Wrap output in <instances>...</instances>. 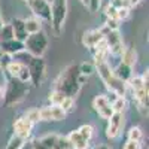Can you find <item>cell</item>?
<instances>
[{
  "instance_id": "obj_1",
  "label": "cell",
  "mask_w": 149,
  "mask_h": 149,
  "mask_svg": "<svg viewBox=\"0 0 149 149\" xmlns=\"http://www.w3.org/2000/svg\"><path fill=\"white\" fill-rule=\"evenodd\" d=\"M79 76H81L79 66L78 64H69L67 67H64L60 72L58 78L54 82L52 90L57 93H61L66 97L74 98L82 88V85L79 84Z\"/></svg>"
},
{
  "instance_id": "obj_2",
  "label": "cell",
  "mask_w": 149,
  "mask_h": 149,
  "mask_svg": "<svg viewBox=\"0 0 149 149\" xmlns=\"http://www.w3.org/2000/svg\"><path fill=\"white\" fill-rule=\"evenodd\" d=\"M94 66H95V72H98V74H100V78L104 82L109 93H113L118 97H125L127 84L119 81L118 78H115V74L112 72V67L109 66V63H97Z\"/></svg>"
},
{
  "instance_id": "obj_3",
  "label": "cell",
  "mask_w": 149,
  "mask_h": 149,
  "mask_svg": "<svg viewBox=\"0 0 149 149\" xmlns=\"http://www.w3.org/2000/svg\"><path fill=\"white\" fill-rule=\"evenodd\" d=\"M30 84L21 82L17 78H9L6 82V90H5V104L6 106H12L17 104L19 102H22L26 95L30 93Z\"/></svg>"
},
{
  "instance_id": "obj_4",
  "label": "cell",
  "mask_w": 149,
  "mask_h": 149,
  "mask_svg": "<svg viewBox=\"0 0 149 149\" xmlns=\"http://www.w3.org/2000/svg\"><path fill=\"white\" fill-rule=\"evenodd\" d=\"M48 48V37L43 31L29 34V37L24 42V51H27L31 57L42 58Z\"/></svg>"
},
{
  "instance_id": "obj_5",
  "label": "cell",
  "mask_w": 149,
  "mask_h": 149,
  "mask_svg": "<svg viewBox=\"0 0 149 149\" xmlns=\"http://www.w3.org/2000/svg\"><path fill=\"white\" fill-rule=\"evenodd\" d=\"M67 17V0H52L51 5V26L55 34L63 30V24Z\"/></svg>"
},
{
  "instance_id": "obj_6",
  "label": "cell",
  "mask_w": 149,
  "mask_h": 149,
  "mask_svg": "<svg viewBox=\"0 0 149 149\" xmlns=\"http://www.w3.org/2000/svg\"><path fill=\"white\" fill-rule=\"evenodd\" d=\"M30 73V84L33 86H39L43 76H45V70H46V63L43 58L39 57H30L29 63L26 64Z\"/></svg>"
},
{
  "instance_id": "obj_7",
  "label": "cell",
  "mask_w": 149,
  "mask_h": 149,
  "mask_svg": "<svg viewBox=\"0 0 149 149\" xmlns=\"http://www.w3.org/2000/svg\"><path fill=\"white\" fill-rule=\"evenodd\" d=\"M34 18L51 22V3L48 0H30L27 2Z\"/></svg>"
},
{
  "instance_id": "obj_8",
  "label": "cell",
  "mask_w": 149,
  "mask_h": 149,
  "mask_svg": "<svg viewBox=\"0 0 149 149\" xmlns=\"http://www.w3.org/2000/svg\"><path fill=\"white\" fill-rule=\"evenodd\" d=\"M104 42L107 45L109 54H112V55H121L122 54L124 45H122V37L119 34V30H115V31L109 30L104 34Z\"/></svg>"
},
{
  "instance_id": "obj_9",
  "label": "cell",
  "mask_w": 149,
  "mask_h": 149,
  "mask_svg": "<svg viewBox=\"0 0 149 149\" xmlns=\"http://www.w3.org/2000/svg\"><path fill=\"white\" fill-rule=\"evenodd\" d=\"M124 127V113H116L113 112V115H112L109 119H107V127H106V137L113 140L116 139L121 130Z\"/></svg>"
},
{
  "instance_id": "obj_10",
  "label": "cell",
  "mask_w": 149,
  "mask_h": 149,
  "mask_svg": "<svg viewBox=\"0 0 149 149\" xmlns=\"http://www.w3.org/2000/svg\"><path fill=\"white\" fill-rule=\"evenodd\" d=\"M67 115L60 106L49 104L39 109V121H63Z\"/></svg>"
},
{
  "instance_id": "obj_11",
  "label": "cell",
  "mask_w": 149,
  "mask_h": 149,
  "mask_svg": "<svg viewBox=\"0 0 149 149\" xmlns=\"http://www.w3.org/2000/svg\"><path fill=\"white\" fill-rule=\"evenodd\" d=\"M33 127H34V124L31 121H29L26 116H21L19 119H17L14 122V131H15L14 134H17V136H19V137L27 140L31 136Z\"/></svg>"
},
{
  "instance_id": "obj_12",
  "label": "cell",
  "mask_w": 149,
  "mask_h": 149,
  "mask_svg": "<svg viewBox=\"0 0 149 149\" xmlns=\"http://www.w3.org/2000/svg\"><path fill=\"white\" fill-rule=\"evenodd\" d=\"M103 39H104V36H103V33L100 31V29H97V30H88V31H85V33L82 34V45L91 51V49H93L95 45L100 43Z\"/></svg>"
},
{
  "instance_id": "obj_13",
  "label": "cell",
  "mask_w": 149,
  "mask_h": 149,
  "mask_svg": "<svg viewBox=\"0 0 149 149\" xmlns=\"http://www.w3.org/2000/svg\"><path fill=\"white\" fill-rule=\"evenodd\" d=\"M0 49H2L3 54H8L10 57L12 55H18V54L24 52V42H19L17 39L0 42Z\"/></svg>"
},
{
  "instance_id": "obj_14",
  "label": "cell",
  "mask_w": 149,
  "mask_h": 149,
  "mask_svg": "<svg viewBox=\"0 0 149 149\" xmlns=\"http://www.w3.org/2000/svg\"><path fill=\"white\" fill-rule=\"evenodd\" d=\"M112 72H113V74H115V78H118L119 81H122V82H128L133 76H134V73H133V67L131 66H128V64H125V63H121L115 67V69H112Z\"/></svg>"
},
{
  "instance_id": "obj_15",
  "label": "cell",
  "mask_w": 149,
  "mask_h": 149,
  "mask_svg": "<svg viewBox=\"0 0 149 149\" xmlns=\"http://www.w3.org/2000/svg\"><path fill=\"white\" fill-rule=\"evenodd\" d=\"M12 26V30H14V36L15 39L19 40V42H26V39L29 37L27 31H26V27H24V19L21 18H14L10 22Z\"/></svg>"
},
{
  "instance_id": "obj_16",
  "label": "cell",
  "mask_w": 149,
  "mask_h": 149,
  "mask_svg": "<svg viewBox=\"0 0 149 149\" xmlns=\"http://www.w3.org/2000/svg\"><path fill=\"white\" fill-rule=\"evenodd\" d=\"M69 139V142L72 143L73 149H88L90 148V142H86L81 137V134L78 133V130H73L69 133V136H66Z\"/></svg>"
},
{
  "instance_id": "obj_17",
  "label": "cell",
  "mask_w": 149,
  "mask_h": 149,
  "mask_svg": "<svg viewBox=\"0 0 149 149\" xmlns=\"http://www.w3.org/2000/svg\"><path fill=\"white\" fill-rule=\"evenodd\" d=\"M24 27H26L27 34H34V33H39L42 31V21L37 19L34 17L24 19Z\"/></svg>"
},
{
  "instance_id": "obj_18",
  "label": "cell",
  "mask_w": 149,
  "mask_h": 149,
  "mask_svg": "<svg viewBox=\"0 0 149 149\" xmlns=\"http://www.w3.org/2000/svg\"><path fill=\"white\" fill-rule=\"evenodd\" d=\"M121 57H122V60H121L122 63H125V64L133 67L136 64V60H137V52L134 51V48H124Z\"/></svg>"
},
{
  "instance_id": "obj_19",
  "label": "cell",
  "mask_w": 149,
  "mask_h": 149,
  "mask_svg": "<svg viewBox=\"0 0 149 149\" xmlns=\"http://www.w3.org/2000/svg\"><path fill=\"white\" fill-rule=\"evenodd\" d=\"M22 63L21 61H15V60H12L10 63L6 66V73L9 74V78H18V74H19V72H21V69H22Z\"/></svg>"
},
{
  "instance_id": "obj_20",
  "label": "cell",
  "mask_w": 149,
  "mask_h": 149,
  "mask_svg": "<svg viewBox=\"0 0 149 149\" xmlns=\"http://www.w3.org/2000/svg\"><path fill=\"white\" fill-rule=\"evenodd\" d=\"M78 133L81 134V137L86 142H91V139L94 137V127L91 124H84L78 128Z\"/></svg>"
},
{
  "instance_id": "obj_21",
  "label": "cell",
  "mask_w": 149,
  "mask_h": 149,
  "mask_svg": "<svg viewBox=\"0 0 149 149\" xmlns=\"http://www.w3.org/2000/svg\"><path fill=\"white\" fill-rule=\"evenodd\" d=\"M26 143H27L26 139H22V137H19V136L14 134V136L9 139L6 149H22L24 146H26Z\"/></svg>"
},
{
  "instance_id": "obj_22",
  "label": "cell",
  "mask_w": 149,
  "mask_h": 149,
  "mask_svg": "<svg viewBox=\"0 0 149 149\" xmlns=\"http://www.w3.org/2000/svg\"><path fill=\"white\" fill-rule=\"evenodd\" d=\"M57 139H58V134H55V133H49V134H45V136H42V137H39L40 143L46 149H52V146L55 145Z\"/></svg>"
},
{
  "instance_id": "obj_23",
  "label": "cell",
  "mask_w": 149,
  "mask_h": 149,
  "mask_svg": "<svg viewBox=\"0 0 149 149\" xmlns=\"http://www.w3.org/2000/svg\"><path fill=\"white\" fill-rule=\"evenodd\" d=\"M12 39H15L12 26L10 24H3L2 30H0V42H6V40H12Z\"/></svg>"
},
{
  "instance_id": "obj_24",
  "label": "cell",
  "mask_w": 149,
  "mask_h": 149,
  "mask_svg": "<svg viewBox=\"0 0 149 149\" xmlns=\"http://www.w3.org/2000/svg\"><path fill=\"white\" fill-rule=\"evenodd\" d=\"M143 137V131L140 127H131L128 130V134H127V140H134V142H140Z\"/></svg>"
},
{
  "instance_id": "obj_25",
  "label": "cell",
  "mask_w": 149,
  "mask_h": 149,
  "mask_svg": "<svg viewBox=\"0 0 149 149\" xmlns=\"http://www.w3.org/2000/svg\"><path fill=\"white\" fill-rule=\"evenodd\" d=\"M110 106H112V110L116 112V113H124V110H125V106H127L125 97H116V100L112 103Z\"/></svg>"
},
{
  "instance_id": "obj_26",
  "label": "cell",
  "mask_w": 149,
  "mask_h": 149,
  "mask_svg": "<svg viewBox=\"0 0 149 149\" xmlns=\"http://www.w3.org/2000/svg\"><path fill=\"white\" fill-rule=\"evenodd\" d=\"M52 149H73V146L66 136H58V139H57L55 145L52 146Z\"/></svg>"
},
{
  "instance_id": "obj_27",
  "label": "cell",
  "mask_w": 149,
  "mask_h": 149,
  "mask_svg": "<svg viewBox=\"0 0 149 149\" xmlns=\"http://www.w3.org/2000/svg\"><path fill=\"white\" fill-rule=\"evenodd\" d=\"M95 72V66L94 64H91V63H82V64H79V73L82 74V76H85V78H88V76H91V74Z\"/></svg>"
},
{
  "instance_id": "obj_28",
  "label": "cell",
  "mask_w": 149,
  "mask_h": 149,
  "mask_svg": "<svg viewBox=\"0 0 149 149\" xmlns=\"http://www.w3.org/2000/svg\"><path fill=\"white\" fill-rule=\"evenodd\" d=\"M60 107L64 110V113H66V115H67V113H70V112H73V110H74V98L66 97L64 100L61 102Z\"/></svg>"
},
{
  "instance_id": "obj_29",
  "label": "cell",
  "mask_w": 149,
  "mask_h": 149,
  "mask_svg": "<svg viewBox=\"0 0 149 149\" xmlns=\"http://www.w3.org/2000/svg\"><path fill=\"white\" fill-rule=\"evenodd\" d=\"M107 104H110L109 102H107V98H106V95H97L94 100H93V107H94V110L97 112L98 109H102V107H104V106H107Z\"/></svg>"
},
{
  "instance_id": "obj_30",
  "label": "cell",
  "mask_w": 149,
  "mask_h": 149,
  "mask_svg": "<svg viewBox=\"0 0 149 149\" xmlns=\"http://www.w3.org/2000/svg\"><path fill=\"white\" fill-rule=\"evenodd\" d=\"M66 98V95H63L61 93H57V91H51L49 93V102H51V104H55V106H60L61 102H63Z\"/></svg>"
},
{
  "instance_id": "obj_31",
  "label": "cell",
  "mask_w": 149,
  "mask_h": 149,
  "mask_svg": "<svg viewBox=\"0 0 149 149\" xmlns=\"http://www.w3.org/2000/svg\"><path fill=\"white\" fill-rule=\"evenodd\" d=\"M97 113H98V116L103 118V119H109L112 115H113V110H112V106L110 104H107V106H104L102 109H98Z\"/></svg>"
},
{
  "instance_id": "obj_32",
  "label": "cell",
  "mask_w": 149,
  "mask_h": 149,
  "mask_svg": "<svg viewBox=\"0 0 149 149\" xmlns=\"http://www.w3.org/2000/svg\"><path fill=\"white\" fill-rule=\"evenodd\" d=\"M29 121H31L33 124H36L37 121H39V109H36V107H33V109H30V110H27V113L24 115Z\"/></svg>"
},
{
  "instance_id": "obj_33",
  "label": "cell",
  "mask_w": 149,
  "mask_h": 149,
  "mask_svg": "<svg viewBox=\"0 0 149 149\" xmlns=\"http://www.w3.org/2000/svg\"><path fill=\"white\" fill-rule=\"evenodd\" d=\"M103 26L107 27V29L112 30V31H115V30H119V21H118V19H113V18H106V21H104Z\"/></svg>"
},
{
  "instance_id": "obj_34",
  "label": "cell",
  "mask_w": 149,
  "mask_h": 149,
  "mask_svg": "<svg viewBox=\"0 0 149 149\" xmlns=\"http://www.w3.org/2000/svg\"><path fill=\"white\" fill-rule=\"evenodd\" d=\"M130 17V8H121L116 9V19L118 21H124Z\"/></svg>"
},
{
  "instance_id": "obj_35",
  "label": "cell",
  "mask_w": 149,
  "mask_h": 149,
  "mask_svg": "<svg viewBox=\"0 0 149 149\" xmlns=\"http://www.w3.org/2000/svg\"><path fill=\"white\" fill-rule=\"evenodd\" d=\"M122 149H143L142 143L140 142H134V140H127L124 143Z\"/></svg>"
},
{
  "instance_id": "obj_36",
  "label": "cell",
  "mask_w": 149,
  "mask_h": 149,
  "mask_svg": "<svg viewBox=\"0 0 149 149\" xmlns=\"http://www.w3.org/2000/svg\"><path fill=\"white\" fill-rule=\"evenodd\" d=\"M104 17H106V18H113V19H116V9L112 6V5H107V6L104 8Z\"/></svg>"
},
{
  "instance_id": "obj_37",
  "label": "cell",
  "mask_w": 149,
  "mask_h": 149,
  "mask_svg": "<svg viewBox=\"0 0 149 149\" xmlns=\"http://www.w3.org/2000/svg\"><path fill=\"white\" fill-rule=\"evenodd\" d=\"M88 8L91 12H97L98 9L102 8V0H90V3H88Z\"/></svg>"
},
{
  "instance_id": "obj_38",
  "label": "cell",
  "mask_w": 149,
  "mask_h": 149,
  "mask_svg": "<svg viewBox=\"0 0 149 149\" xmlns=\"http://www.w3.org/2000/svg\"><path fill=\"white\" fill-rule=\"evenodd\" d=\"M12 61V57L10 55H8V54H3L2 55V58H0V66H2L3 69H6V66Z\"/></svg>"
},
{
  "instance_id": "obj_39",
  "label": "cell",
  "mask_w": 149,
  "mask_h": 149,
  "mask_svg": "<svg viewBox=\"0 0 149 149\" xmlns=\"http://www.w3.org/2000/svg\"><path fill=\"white\" fill-rule=\"evenodd\" d=\"M30 146H31V149H46V148L40 143V140H39V139H34V140L30 143Z\"/></svg>"
},
{
  "instance_id": "obj_40",
  "label": "cell",
  "mask_w": 149,
  "mask_h": 149,
  "mask_svg": "<svg viewBox=\"0 0 149 149\" xmlns=\"http://www.w3.org/2000/svg\"><path fill=\"white\" fill-rule=\"evenodd\" d=\"M127 2V5H128V8H133V6H137L142 0H125Z\"/></svg>"
},
{
  "instance_id": "obj_41",
  "label": "cell",
  "mask_w": 149,
  "mask_h": 149,
  "mask_svg": "<svg viewBox=\"0 0 149 149\" xmlns=\"http://www.w3.org/2000/svg\"><path fill=\"white\" fill-rule=\"evenodd\" d=\"M95 149H110V148H109L107 145H98V146H97Z\"/></svg>"
},
{
  "instance_id": "obj_42",
  "label": "cell",
  "mask_w": 149,
  "mask_h": 149,
  "mask_svg": "<svg viewBox=\"0 0 149 149\" xmlns=\"http://www.w3.org/2000/svg\"><path fill=\"white\" fill-rule=\"evenodd\" d=\"M79 2L84 5V6H88V3H90V0H79Z\"/></svg>"
},
{
  "instance_id": "obj_43",
  "label": "cell",
  "mask_w": 149,
  "mask_h": 149,
  "mask_svg": "<svg viewBox=\"0 0 149 149\" xmlns=\"http://www.w3.org/2000/svg\"><path fill=\"white\" fill-rule=\"evenodd\" d=\"M3 24H5V22H3V19H2V15H0V30H2V27H3Z\"/></svg>"
},
{
  "instance_id": "obj_44",
  "label": "cell",
  "mask_w": 149,
  "mask_h": 149,
  "mask_svg": "<svg viewBox=\"0 0 149 149\" xmlns=\"http://www.w3.org/2000/svg\"><path fill=\"white\" fill-rule=\"evenodd\" d=\"M2 55H3V52H2V49H0V58H2Z\"/></svg>"
},
{
  "instance_id": "obj_45",
  "label": "cell",
  "mask_w": 149,
  "mask_h": 149,
  "mask_svg": "<svg viewBox=\"0 0 149 149\" xmlns=\"http://www.w3.org/2000/svg\"><path fill=\"white\" fill-rule=\"evenodd\" d=\"M24 2H27V0H24Z\"/></svg>"
},
{
  "instance_id": "obj_46",
  "label": "cell",
  "mask_w": 149,
  "mask_h": 149,
  "mask_svg": "<svg viewBox=\"0 0 149 149\" xmlns=\"http://www.w3.org/2000/svg\"><path fill=\"white\" fill-rule=\"evenodd\" d=\"M27 2H30V0H27Z\"/></svg>"
}]
</instances>
